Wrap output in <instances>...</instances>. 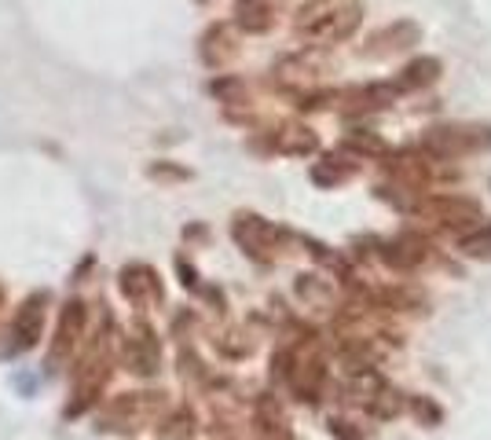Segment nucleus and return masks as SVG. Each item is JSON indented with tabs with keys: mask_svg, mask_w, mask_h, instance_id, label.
Wrapping results in <instances>:
<instances>
[{
	"mask_svg": "<svg viewBox=\"0 0 491 440\" xmlns=\"http://www.w3.org/2000/svg\"><path fill=\"white\" fill-rule=\"evenodd\" d=\"M334 433H338V440H359V433H352L349 422H334Z\"/></svg>",
	"mask_w": 491,
	"mask_h": 440,
	"instance_id": "9d476101",
	"label": "nucleus"
},
{
	"mask_svg": "<svg viewBox=\"0 0 491 440\" xmlns=\"http://www.w3.org/2000/svg\"><path fill=\"white\" fill-rule=\"evenodd\" d=\"M422 147L436 158H462L491 147V129L484 125H436L422 136Z\"/></svg>",
	"mask_w": 491,
	"mask_h": 440,
	"instance_id": "f257e3e1",
	"label": "nucleus"
},
{
	"mask_svg": "<svg viewBox=\"0 0 491 440\" xmlns=\"http://www.w3.org/2000/svg\"><path fill=\"white\" fill-rule=\"evenodd\" d=\"M290 385H294V393H297L301 400H315V397H319V385H323V363H319L315 356L297 360V363L290 367Z\"/></svg>",
	"mask_w": 491,
	"mask_h": 440,
	"instance_id": "7ed1b4c3",
	"label": "nucleus"
},
{
	"mask_svg": "<svg viewBox=\"0 0 491 440\" xmlns=\"http://www.w3.org/2000/svg\"><path fill=\"white\" fill-rule=\"evenodd\" d=\"M459 253H466L473 261H491V225H480V228L459 235Z\"/></svg>",
	"mask_w": 491,
	"mask_h": 440,
	"instance_id": "423d86ee",
	"label": "nucleus"
},
{
	"mask_svg": "<svg viewBox=\"0 0 491 440\" xmlns=\"http://www.w3.org/2000/svg\"><path fill=\"white\" fill-rule=\"evenodd\" d=\"M396 268H414V264H422L425 257H429V250H425V243L422 239H400V243H393L389 246V253H386Z\"/></svg>",
	"mask_w": 491,
	"mask_h": 440,
	"instance_id": "0eeeda50",
	"label": "nucleus"
},
{
	"mask_svg": "<svg viewBox=\"0 0 491 440\" xmlns=\"http://www.w3.org/2000/svg\"><path fill=\"white\" fill-rule=\"evenodd\" d=\"M414 404V415L422 418V422H441V408H436V404H429V400H411Z\"/></svg>",
	"mask_w": 491,
	"mask_h": 440,
	"instance_id": "1a4fd4ad",
	"label": "nucleus"
},
{
	"mask_svg": "<svg viewBox=\"0 0 491 440\" xmlns=\"http://www.w3.org/2000/svg\"><path fill=\"white\" fill-rule=\"evenodd\" d=\"M37 330H41V308L37 301H30L19 316V330H15V349H30L37 342Z\"/></svg>",
	"mask_w": 491,
	"mask_h": 440,
	"instance_id": "6e6552de",
	"label": "nucleus"
},
{
	"mask_svg": "<svg viewBox=\"0 0 491 440\" xmlns=\"http://www.w3.org/2000/svg\"><path fill=\"white\" fill-rule=\"evenodd\" d=\"M356 23H359V12L356 8H341V12H331L323 23H315L312 33L315 37H345V33L356 30Z\"/></svg>",
	"mask_w": 491,
	"mask_h": 440,
	"instance_id": "20e7f679",
	"label": "nucleus"
},
{
	"mask_svg": "<svg viewBox=\"0 0 491 440\" xmlns=\"http://www.w3.org/2000/svg\"><path fill=\"white\" fill-rule=\"evenodd\" d=\"M436 78H441V60H418V63H411V67L400 74L396 88H425V85H432Z\"/></svg>",
	"mask_w": 491,
	"mask_h": 440,
	"instance_id": "39448f33",
	"label": "nucleus"
},
{
	"mask_svg": "<svg viewBox=\"0 0 491 440\" xmlns=\"http://www.w3.org/2000/svg\"><path fill=\"white\" fill-rule=\"evenodd\" d=\"M418 213L429 216L432 225L441 228H455L466 235V228L473 232V225L480 220V206L473 198H462V195H425L418 202Z\"/></svg>",
	"mask_w": 491,
	"mask_h": 440,
	"instance_id": "f03ea898",
	"label": "nucleus"
}]
</instances>
